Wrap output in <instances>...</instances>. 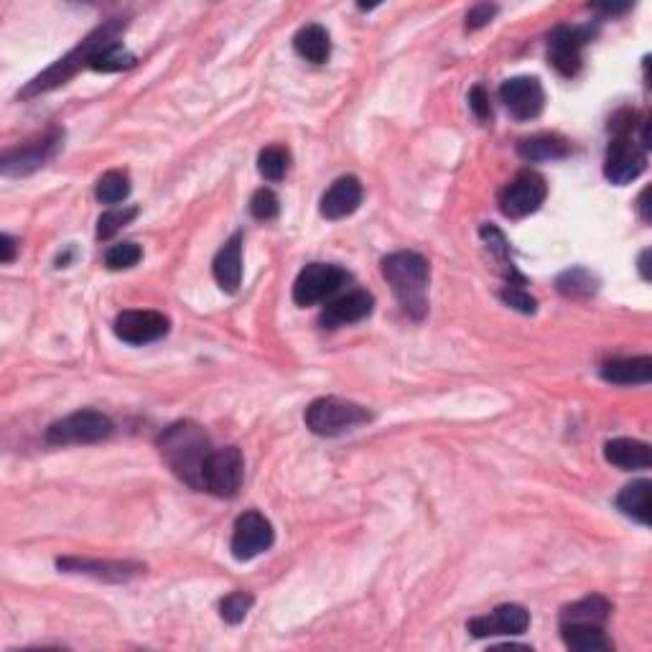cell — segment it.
I'll return each instance as SVG.
<instances>
[{
  "instance_id": "obj_1",
  "label": "cell",
  "mask_w": 652,
  "mask_h": 652,
  "mask_svg": "<svg viewBox=\"0 0 652 652\" xmlns=\"http://www.w3.org/2000/svg\"><path fill=\"white\" fill-rule=\"evenodd\" d=\"M158 451L181 482L192 489H202L204 467H207L214 446L209 433L199 423L179 421L166 428L158 439Z\"/></svg>"
},
{
  "instance_id": "obj_2",
  "label": "cell",
  "mask_w": 652,
  "mask_h": 652,
  "mask_svg": "<svg viewBox=\"0 0 652 652\" xmlns=\"http://www.w3.org/2000/svg\"><path fill=\"white\" fill-rule=\"evenodd\" d=\"M383 276L393 286L395 298L400 309L411 319L421 321L428 314V281H431V268L421 253L400 250L383 258Z\"/></svg>"
},
{
  "instance_id": "obj_3",
  "label": "cell",
  "mask_w": 652,
  "mask_h": 652,
  "mask_svg": "<svg viewBox=\"0 0 652 652\" xmlns=\"http://www.w3.org/2000/svg\"><path fill=\"white\" fill-rule=\"evenodd\" d=\"M123 29H125V21H120V18L107 21L105 26H100V29L92 31V34L87 36L85 41H79V46H74V49L69 51L67 57H62L57 64H51L46 72H41L39 77L31 79L29 85L23 87L21 92H18V97L29 100V97L41 95V92H49V90H54V87L64 85V82H67L69 77H74L79 69L90 67L92 57H95V54L102 49V46L113 44V41H120L118 36H120V31H123Z\"/></svg>"
},
{
  "instance_id": "obj_4",
  "label": "cell",
  "mask_w": 652,
  "mask_h": 652,
  "mask_svg": "<svg viewBox=\"0 0 652 652\" xmlns=\"http://www.w3.org/2000/svg\"><path fill=\"white\" fill-rule=\"evenodd\" d=\"M304 421L316 436H339V433H347L352 428L370 423L372 413L367 411L365 405L329 395V398L314 400L306 408Z\"/></svg>"
},
{
  "instance_id": "obj_5",
  "label": "cell",
  "mask_w": 652,
  "mask_h": 652,
  "mask_svg": "<svg viewBox=\"0 0 652 652\" xmlns=\"http://www.w3.org/2000/svg\"><path fill=\"white\" fill-rule=\"evenodd\" d=\"M115 431V423L100 411H74L64 416L62 421H54L46 428V441L54 446L69 444H97V441L110 439Z\"/></svg>"
},
{
  "instance_id": "obj_6",
  "label": "cell",
  "mask_w": 652,
  "mask_h": 652,
  "mask_svg": "<svg viewBox=\"0 0 652 652\" xmlns=\"http://www.w3.org/2000/svg\"><path fill=\"white\" fill-rule=\"evenodd\" d=\"M546 194V179L538 171H520L510 184L502 186V192L497 194V204H500V212L505 217L523 220L528 214L538 212L540 204L546 202Z\"/></svg>"
},
{
  "instance_id": "obj_7",
  "label": "cell",
  "mask_w": 652,
  "mask_h": 652,
  "mask_svg": "<svg viewBox=\"0 0 652 652\" xmlns=\"http://www.w3.org/2000/svg\"><path fill=\"white\" fill-rule=\"evenodd\" d=\"M242 477H245V459L237 446H225V449H214L209 456L207 467H204L202 477V492H209L214 497H235L242 487Z\"/></svg>"
},
{
  "instance_id": "obj_8",
  "label": "cell",
  "mask_w": 652,
  "mask_h": 652,
  "mask_svg": "<svg viewBox=\"0 0 652 652\" xmlns=\"http://www.w3.org/2000/svg\"><path fill=\"white\" fill-rule=\"evenodd\" d=\"M349 281V273L332 263H311L298 273L293 283V301L298 306H316L326 298H332L344 283Z\"/></svg>"
},
{
  "instance_id": "obj_9",
  "label": "cell",
  "mask_w": 652,
  "mask_h": 652,
  "mask_svg": "<svg viewBox=\"0 0 652 652\" xmlns=\"http://www.w3.org/2000/svg\"><path fill=\"white\" fill-rule=\"evenodd\" d=\"M62 141H64L62 130L51 128L49 133L39 135V138H34V141L23 143V146L13 148V151L3 153V158H0V171H3V176L34 174L36 169L46 166L51 158L57 156Z\"/></svg>"
},
{
  "instance_id": "obj_10",
  "label": "cell",
  "mask_w": 652,
  "mask_h": 652,
  "mask_svg": "<svg viewBox=\"0 0 652 652\" xmlns=\"http://www.w3.org/2000/svg\"><path fill=\"white\" fill-rule=\"evenodd\" d=\"M273 540H276V533H273L270 520L260 515L258 510H248L237 518L235 530H232L230 551L237 561H253L255 556H260L273 546Z\"/></svg>"
},
{
  "instance_id": "obj_11",
  "label": "cell",
  "mask_w": 652,
  "mask_h": 652,
  "mask_svg": "<svg viewBox=\"0 0 652 652\" xmlns=\"http://www.w3.org/2000/svg\"><path fill=\"white\" fill-rule=\"evenodd\" d=\"M591 41L589 26H558L548 39V59L561 77H576L581 69V51Z\"/></svg>"
},
{
  "instance_id": "obj_12",
  "label": "cell",
  "mask_w": 652,
  "mask_h": 652,
  "mask_svg": "<svg viewBox=\"0 0 652 652\" xmlns=\"http://www.w3.org/2000/svg\"><path fill=\"white\" fill-rule=\"evenodd\" d=\"M645 169V148L637 146L630 135H614V141L609 143L607 148V158H604V176H607L612 184L624 186L632 184Z\"/></svg>"
},
{
  "instance_id": "obj_13",
  "label": "cell",
  "mask_w": 652,
  "mask_h": 652,
  "mask_svg": "<svg viewBox=\"0 0 652 652\" xmlns=\"http://www.w3.org/2000/svg\"><path fill=\"white\" fill-rule=\"evenodd\" d=\"M530 627V612L520 604H502L495 612L484 614V617L469 619L467 630L469 635L484 640V637H515L528 632Z\"/></svg>"
},
{
  "instance_id": "obj_14",
  "label": "cell",
  "mask_w": 652,
  "mask_h": 652,
  "mask_svg": "<svg viewBox=\"0 0 652 652\" xmlns=\"http://www.w3.org/2000/svg\"><path fill=\"white\" fill-rule=\"evenodd\" d=\"M500 100H502V105L510 110V115L515 120H533L543 113V105H546V92H543L540 79L512 77V79H507V82H502Z\"/></svg>"
},
{
  "instance_id": "obj_15",
  "label": "cell",
  "mask_w": 652,
  "mask_h": 652,
  "mask_svg": "<svg viewBox=\"0 0 652 652\" xmlns=\"http://www.w3.org/2000/svg\"><path fill=\"white\" fill-rule=\"evenodd\" d=\"M169 319L161 311H123L115 319V337L123 339L125 344L143 347L163 339L169 334Z\"/></svg>"
},
{
  "instance_id": "obj_16",
  "label": "cell",
  "mask_w": 652,
  "mask_h": 652,
  "mask_svg": "<svg viewBox=\"0 0 652 652\" xmlns=\"http://www.w3.org/2000/svg\"><path fill=\"white\" fill-rule=\"evenodd\" d=\"M362 184L357 176H339L329 189L324 192L319 204L321 217L326 220H344L349 214H355L362 204Z\"/></svg>"
},
{
  "instance_id": "obj_17",
  "label": "cell",
  "mask_w": 652,
  "mask_h": 652,
  "mask_svg": "<svg viewBox=\"0 0 652 652\" xmlns=\"http://www.w3.org/2000/svg\"><path fill=\"white\" fill-rule=\"evenodd\" d=\"M57 566L67 574H85L95 576L102 581H130L146 571V566L133 561H92V558H59Z\"/></svg>"
},
{
  "instance_id": "obj_18",
  "label": "cell",
  "mask_w": 652,
  "mask_h": 652,
  "mask_svg": "<svg viewBox=\"0 0 652 652\" xmlns=\"http://www.w3.org/2000/svg\"><path fill=\"white\" fill-rule=\"evenodd\" d=\"M372 309H375V298H372V293L349 291L326 306L319 321L324 329H337V326H349L367 319V316L372 314Z\"/></svg>"
},
{
  "instance_id": "obj_19",
  "label": "cell",
  "mask_w": 652,
  "mask_h": 652,
  "mask_svg": "<svg viewBox=\"0 0 652 652\" xmlns=\"http://www.w3.org/2000/svg\"><path fill=\"white\" fill-rule=\"evenodd\" d=\"M214 281L220 283L225 293H237L242 283V232H235L225 242L212 263Z\"/></svg>"
},
{
  "instance_id": "obj_20",
  "label": "cell",
  "mask_w": 652,
  "mask_h": 652,
  "mask_svg": "<svg viewBox=\"0 0 652 652\" xmlns=\"http://www.w3.org/2000/svg\"><path fill=\"white\" fill-rule=\"evenodd\" d=\"M599 375L614 385H647L652 380L650 357H622L604 362Z\"/></svg>"
},
{
  "instance_id": "obj_21",
  "label": "cell",
  "mask_w": 652,
  "mask_h": 652,
  "mask_svg": "<svg viewBox=\"0 0 652 652\" xmlns=\"http://www.w3.org/2000/svg\"><path fill=\"white\" fill-rule=\"evenodd\" d=\"M604 456L609 464L624 469V472H635V469H650L652 454L650 446L645 441L637 439H614L604 446Z\"/></svg>"
},
{
  "instance_id": "obj_22",
  "label": "cell",
  "mask_w": 652,
  "mask_h": 652,
  "mask_svg": "<svg viewBox=\"0 0 652 652\" xmlns=\"http://www.w3.org/2000/svg\"><path fill=\"white\" fill-rule=\"evenodd\" d=\"M568 153H571V146L556 133L530 135V138H523V141L518 143V156L530 163L558 161V158H566Z\"/></svg>"
},
{
  "instance_id": "obj_23",
  "label": "cell",
  "mask_w": 652,
  "mask_h": 652,
  "mask_svg": "<svg viewBox=\"0 0 652 652\" xmlns=\"http://www.w3.org/2000/svg\"><path fill=\"white\" fill-rule=\"evenodd\" d=\"M293 49H296L298 57L306 59V62L324 64L326 59H329V54H332V39H329V31H326L324 26L309 23V26H304V29L293 36Z\"/></svg>"
},
{
  "instance_id": "obj_24",
  "label": "cell",
  "mask_w": 652,
  "mask_h": 652,
  "mask_svg": "<svg viewBox=\"0 0 652 652\" xmlns=\"http://www.w3.org/2000/svg\"><path fill=\"white\" fill-rule=\"evenodd\" d=\"M650 479H637L617 495V510L640 525H650Z\"/></svg>"
},
{
  "instance_id": "obj_25",
  "label": "cell",
  "mask_w": 652,
  "mask_h": 652,
  "mask_svg": "<svg viewBox=\"0 0 652 652\" xmlns=\"http://www.w3.org/2000/svg\"><path fill=\"white\" fill-rule=\"evenodd\" d=\"M561 637L566 647L576 652H609L612 642L604 635V627H594V624H571L561 622Z\"/></svg>"
},
{
  "instance_id": "obj_26",
  "label": "cell",
  "mask_w": 652,
  "mask_h": 652,
  "mask_svg": "<svg viewBox=\"0 0 652 652\" xmlns=\"http://www.w3.org/2000/svg\"><path fill=\"white\" fill-rule=\"evenodd\" d=\"M479 237H482L484 245H487L489 255H492V258L497 260V265H500L507 286H525V278L520 276L518 268H515V263H512L510 245H507L502 230H497L495 225H482L479 227Z\"/></svg>"
},
{
  "instance_id": "obj_27",
  "label": "cell",
  "mask_w": 652,
  "mask_h": 652,
  "mask_svg": "<svg viewBox=\"0 0 652 652\" xmlns=\"http://www.w3.org/2000/svg\"><path fill=\"white\" fill-rule=\"evenodd\" d=\"M612 614V604L599 594H591L581 602L568 604L563 607L561 612V622H571V624H594V627H604Z\"/></svg>"
},
{
  "instance_id": "obj_28",
  "label": "cell",
  "mask_w": 652,
  "mask_h": 652,
  "mask_svg": "<svg viewBox=\"0 0 652 652\" xmlns=\"http://www.w3.org/2000/svg\"><path fill=\"white\" fill-rule=\"evenodd\" d=\"M556 288L558 293H563L568 298H589L599 288V281L586 268H571L558 276Z\"/></svg>"
},
{
  "instance_id": "obj_29",
  "label": "cell",
  "mask_w": 652,
  "mask_h": 652,
  "mask_svg": "<svg viewBox=\"0 0 652 652\" xmlns=\"http://www.w3.org/2000/svg\"><path fill=\"white\" fill-rule=\"evenodd\" d=\"M130 67H135V57L128 49H123L120 41L102 46L90 62V69H95V72H123Z\"/></svg>"
},
{
  "instance_id": "obj_30",
  "label": "cell",
  "mask_w": 652,
  "mask_h": 652,
  "mask_svg": "<svg viewBox=\"0 0 652 652\" xmlns=\"http://www.w3.org/2000/svg\"><path fill=\"white\" fill-rule=\"evenodd\" d=\"M130 194V176L125 171H107L100 176L95 186V197L102 204H120L125 202Z\"/></svg>"
},
{
  "instance_id": "obj_31",
  "label": "cell",
  "mask_w": 652,
  "mask_h": 652,
  "mask_svg": "<svg viewBox=\"0 0 652 652\" xmlns=\"http://www.w3.org/2000/svg\"><path fill=\"white\" fill-rule=\"evenodd\" d=\"M288 166H291V153L286 146H268L260 151L258 171L263 179L281 181L288 174Z\"/></svg>"
},
{
  "instance_id": "obj_32",
  "label": "cell",
  "mask_w": 652,
  "mask_h": 652,
  "mask_svg": "<svg viewBox=\"0 0 652 652\" xmlns=\"http://www.w3.org/2000/svg\"><path fill=\"white\" fill-rule=\"evenodd\" d=\"M138 217V207H113L102 212V217L97 220V237L100 240H107L113 237L120 227H125L128 222H133Z\"/></svg>"
},
{
  "instance_id": "obj_33",
  "label": "cell",
  "mask_w": 652,
  "mask_h": 652,
  "mask_svg": "<svg viewBox=\"0 0 652 652\" xmlns=\"http://www.w3.org/2000/svg\"><path fill=\"white\" fill-rule=\"evenodd\" d=\"M143 250L135 242H115L113 248H107L105 265L110 270H128L141 263Z\"/></svg>"
},
{
  "instance_id": "obj_34",
  "label": "cell",
  "mask_w": 652,
  "mask_h": 652,
  "mask_svg": "<svg viewBox=\"0 0 652 652\" xmlns=\"http://www.w3.org/2000/svg\"><path fill=\"white\" fill-rule=\"evenodd\" d=\"M255 599L253 594H245V591H232L222 599L220 614L227 624H240L242 619L248 617V612L253 609Z\"/></svg>"
},
{
  "instance_id": "obj_35",
  "label": "cell",
  "mask_w": 652,
  "mask_h": 652,
  "mask_svg": "<svg viewBox=\"0 0 652 652\" xmlns=\"http://www.w3.org/2000/svg\"><path fill=\"white\" fill-rule=\"evenodd\" d=\"M278 212H281V202H278L276 192H270V189H258V192L253 194V199H250V214H253L255 220H276Z\"/></svg>"
},
{
  "instance_id": "obj_36",
  "label": "cell",
  "mask_w": 652,
  "mask_h": 652,
  "mask_svg": "<svg viewBox=\"0 0 652 652\" xmlns=\"http://www.w3.org/2000/svg\"><path fill=\"white\" fill-rule=\"evenodd\" d=\"M502 304H507L510 309L520 311V314H535L538 304H535V298L525 291L523 286H505L500 291Z\"/></svg>"
},
{
  "instance_id": "obj_37",
  "label": "cell",
  "mask_w": 652,
  "mask_h": 652,
  "mask_svg": "<svg viewBox=\"0 0 652 652\" xmlns=\"http://www.w3.org/2000/svg\"><path fill=\"white\" fill-rule=\"evenodd\" d=\"M469 107H472V113L477 115L479 123L492 120V105H489V95L482 85H474L472 92H469Z\"/></svg>"
},
{
  "instance_id": "obj_38",
  "label": "cell",
  "mask_w": 652,
  "mask_h": 652,
  "mask_svg": "<svg viewBox=\"0 0 652 652\" xmlns=\"http://www.w3.org/2000/svg\"><path fill=\"white\" fill-rule=\"evenodd\" d=\"M497 11H500V8L492 6V3H477V6L467 13V31H477L482 29V26H487V23L497 16Z\"/></svg>"
},
{
  "instance_id": "obj_39",
  "label": "cell",
  "mask_w": 652,
  "mask_h": 652,
  "mask_svg": "<svg viewBox=\"0 0 652 652\" xmlns=\"http://www.w3.org/2000/svg\"><path fill=\"white\" fill-rule=\"evenodd\" d=\"M16 258V240L11 235H0V263L8 265Z\"/></svg>"
},
{
  "instance_id": "obj_40",
  "label": "cell",
  "mask_w": 652,
  "mask_h": 652,
  "mask_svg": "<svg viewBox=\"0 0 652 652\" xmlns=\"http://www.w3.org/2000/svg\"><path fill=\"white\" fill-rule=\"evenodd\" d=\"M647 197H650V189H642V194L637 197V212H640V217L645 222H650V204H647Z\"/></svg>"
},
{
  "instance_id": "obj_41",
  "label": "cell",
  "mask_w": 652,
  "mask_h": 652,
  "mask_svg": "<svg viewBox=\"0 0 652 652\" xmlns=\"http://www.w3.org/2000/svg\"><path fill=\"white\" fill-rule=\"evenodd\" d=\"M647 258H650V250H642L640 255V273L645 281H650V270H647Z\"/></svg>"
},
{
  "instance_id": "obj_42",
  "label": "cell",
  "mask_w": 652,
  "mask_h": 652,
  "mask_svg": "<svg viewBox=\"0 0 652 652\" xmlns=\"http://www.w3.org/2000/svg\"><path fill=\"white\" fill-rule=\"evenodd\" d=\"M596 11H604V13H624L630 11V6H596Z\"/></svg>"
}]
</instances>
